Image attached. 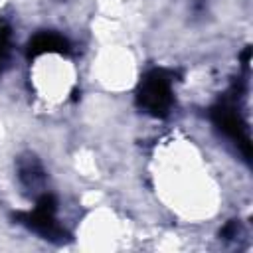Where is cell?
I'll use <instances>...</instances> for the list:
<instances>
[{
    "instance_id": "1",
    "label": "cell",
    "mask_w": 253,
    "mask_h": 253,
    "mask_svg": "<svg viewBox=\"0 0 253 253\" xmlns=\"http://www.w3.org/2000/svg\"><path fill=\"white\" fill-rule=\"evenodd\" d=\"M174 85L172 79L164 71H152L142 79L140 85V103L148 113L162 115L170 109L174 101Z\"/></svg>"
}]
</instances>
